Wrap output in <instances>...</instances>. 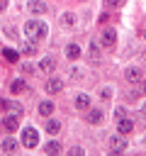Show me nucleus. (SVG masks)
Masks as SVG:
<instances>
[{
    "mask_svg": "<svg viewBox=\"0 0 146 156\" xmlns=\"http://www.w3.org/2000/svg\"><path fill=\"white\" fill-rule=\"evenodd\" d=\"M5 34H7V37H12V39L17 37V32H15V27H12V24H5Z\"/></svg>",
    "mask_w": 146,
    "mask_h": 156,
    "instance_id": "28",
    "label": "nucleus"
},
{
    "mask_svg": "<svg viewBox=\"0 0 146 156\" xmlns=\"http://www.w3.org/2000/svg\"><path fill=\"white\" fill-rule=\"evenodd\" d=\"M141 93L146 95V80H141Z\"/></svg>",
    "mask_w": 146,
    "mask_h": 156,
    "instance_id": "33",
    "label": "nucleus"
},
{
    "mask_svg": "<svg viewBox=\"0 0 146 156\" xmlns=\"http://www.w3.org/2000/svg\"><path fill=\"white\" fill-rule=\"evenodd\" d=\"M24 37L32 39V41H41V39H46V37H49V27H46V22H41V20H27V22H24Z\"/></svg>",
    "mask_w": 146,
    "mask_h": 156,
    "instance_id": "1",
    "label": "nucleus"
},
{
    "mask_svg": "<svg viewBox=\"0 0 146 156\" xmlns=\"http://www.w3.org/2000/svg\"><path fill=\"white\" fill-rule=\"evenodd\" d=\"M7 10V0H0V12H5Z\"/></svg>",
    "mask_w": 146,
    "mask_h": 156,
    "instance_id": "32",
    "label": "nucleus"
},
{
    "mask_svg": "<svg viewBox=\"0 0 146 156\" xmlns=\"http://www.w3.org/2000/svg\"><path fill=\"white\" fill-rule=\"evenodd\" d=\"M61 149H63V146H61L58 139H51V141L44 144V154H61Z\"/></svg>",
    "mask_w": 146,
    "mask_h": 156,
    "instance_id": "15",
    "label": "nucleus"
},
{
    "mask_svg": "<svg viewBox=\"0 0 146 156\" xmlns=\"http://www.w3.org/2000/svg\"><path fill=\"white\" fill-rule=\"evenodd\" d=\"M7 110H10L12 115H17V117H19L22 112H24V107H22V102H15V100H12V102H7Z\"/></svg>",
    "mask_w": 146,
    "mask_h": 156,
    "instance_id": "20",
    "label": "nucleus"
},
{
    "mask_svg": "<svg viewBox=\"0 0 146 156\" xmlns=\"http://www.w3.org/2000/svg\"><path fill=\"white\" fill-rule=\"evenodd\" d=\"M44 88H46V93H49V95H56V93H61V90H63V80H61V78H56V76H51V78L46 80V85H44Z\"/></svg>",
    "mask_w": 146,
    "mask_h": 156,
    "instance_id": "5",
    "label": "nucleus"
},
{
    "mask_svg": "<svg viewBox=\"0 0 146 156\" xmlns=\"http://www.w3.org/2000/svg\"><path fill=\"white\" fill-rule=\"evenodd\" d=\"M85 119H88L90 124H100V122L105 119V112L97 110V107H95V110H88V112H85Z\"/></svg>",
    "mask_w": 146,
    "mask_h": 156,
    "instance_id": "9",
    "label": "nucleus"
},
{
    "mask_svg": "<svg viewBox=\"0 0 146 156\" xmlns=\"http://www.w3.org/2000/svg\"><path fill=\"white\" fill-rule=\"evenodd\" d=\"M88 54H90V58H92V61H100V58H102V56H100V44H90Z\"/></svg>",
    "mask_w": 146,
    "mask_h": 156,
    "instance_id": "21",
    "label": "nucleus"
},
{
    "mask_svg": "<svg viewBox=\"0 0 146 156\" xmlns=\"http://www.w3.org/2000/svg\"><path fill=\"white\" fill-rule=\"evenodd\" d=\"M75 107H78V110H88V107H90V95H85V93L75 95Z\"/></svg>",
    "mask_w": 146,
    "mask_h": 156,
    "instance_id": "16",
    "label": "nucleus"
},
{
    "mask_svg": "<svg viewBox=\"0 0 146 156\" xmlns=\"http://www.w3.org/2000/svg\"><path fill=\"white\" fill-rule=\"evenodd\" d=\"M7 110V100H0V112H5Z\"/></svg>",
    "mask_w": 146,
    "mask_h": 156,
    "instance_id": "31",
    "label": "nucleus"
},
{
    "mask_svg": "<svg viewBox=\"0 0 146 156\" xmlns=\"http://www.w3.org/2000/svg\"><path fill=\"white\" fill-rule=\"evenodd\" d=\"M127 146H129V144H127V136H124V134H112V136H109V151H112V154H124Z\"/></svg>",
    "mask_w": 146,
    "mask_h": 156,
    "instance_id": "3",
    "label": "nucleus"
},
{
    "mask_svg": "<svg viewBox=\"0 0 146 156\" xmlns=\"http://www.w3.org/2000/svg\"><path fill=\"white\" fill-rule=\"evenodd\" d=\"M141 112H144V115H146V102H144V105H141Z\"/></svg>",
    "mask_w": 146,
    "mask_h": 156,
    "instance_id": "34",
    "label": "nucleus"
},
{
    "mask_svg": "<svg viewBox=\"0 0 146 156\" xmlns=\"http://www.w3.org/2000/svg\"><path fill=\"white\" fill-rule=\"evenodd\" d=\"M83 76H85L83 68H71V78H73V80H83Z\"/></svg>",
    "mask_w": 146,
    "mask_h": 156,
    "instance_id": "25",
    "label": "nucleus"
},
{
    "mask_svg": "<svg viewBox=\"0 0 146 156\" xmlns=\"http://www.w3.org/2000/svg\"><path fill=\"white\" fill-rule=\"evenodd\" d=\"M122 117H127V107H114V119H122Z\"/></svg>",
    "mask_w": 146,
    "mask_h": 156,
    "instance_id": "26",
    "label": "nucleus"
},
{
    "mask_svg": "<svg viewBox=\"0 0 146 156\" xmlns=\"http://www.w3.org/2000/svg\"><path fill=\"white\" fill-rule=\"evenodd\" d=\"M66 58H71V61H75V58H80V46H78L75 41H71V44H66Z\"/></svg>",
    "mask_w": 146,
    "mask_h": 156,
    "instance_id": "12",
    "label": "nucleus"
},
{
    "mask_svg": "<svg viewBox=\"0 0 146 156\" xmlns=\"http://www.w3.org/2000/svg\"><path fill=\"white\" fill-rule=\"evenodd\" d=\"M97 95H100V98H102V100H109V98H112V95H114V88H112V85H102V88H100V93H97Z\"/></svg>",
    "mask_w": 146,
    "mask_h": 156,
    "instance_id": "19",
    "label": "nucleus"
},
{
    "mask_svg": "<svg viewBox=\"0 0 146 156\" xmlns=\"http://www.w3.org/2000/svg\"><path fill=\"white\" fill-rule=\"evenodd\" d=\"M10 90H12V93H22V90H27V85H24V80H19V78H17V80H12V83H10Z\"/></svg>",
    "mask_w": 146,
    "mask_h": 156,
    "instance_id": "22",
    "label": "nucleus"
},
{
    "mask_svg": "<svg viewBox=\"0 0 146 156\" xmlns=\"http://www.w3.org/2000/svg\"><path fill=\"white\" fill-rule=\"evenodd\" d=\"M39 115L41 117H51L54 115V102L51 100H41L39 102Z\"/></svg>",
    "mask_w": 146,
    "mask_h": 156,
    "instance_id": "13",
    "label": "nucleus"
},
{
    "mask_svg": "<svg viewBox=\"0 0 146 156\" xmlns=\"http://www.w3.org/2000/svg\"><path fill=\"white\" fill-rule=\"evenodd\" d=\"M0 149H2V154H15V151L19 149V141H17L15 136H7V139H2Z\"/></svg>",
    "mask_w": 146,
    "mask_h": 156,
    "instance_id": "6",
    "label": "nucleus"
},
{
    "mask_svg": "<svg viewBox=\"0 0 146 156\" xmlns=\"http://www.w3.org/2000/svg\"><path fill=\"white\" fill-rule=\"evenodd\" d=\"M122 2H124V0H105V7H107V10H109V7L114 10V7H122Z\"/></svg>",
    "mask_w": 146,
    "mask_h": 156,
    "instance_id": "27",
    "label": "nucleus"
},
{
    "mask_svg": "<svg viewBox=\"0 0 146 156\" xmlns=\"http://www.w3.org/2000/svg\"><path fill=\"white\" fill-rule=\"evenodd\" d=\"M2 127H5L7 132H12V134H15V132H17V127H19V117H17V115H7V117L2 119Z\"/></svg>",
    "mask_w": 146,
    "mask_h": 156,
    "instance_id": "10",
    "label": "nucleus"
},
{
    "mask_svg": "<svg viewBox=\"0 0 146 156\" xmlns=\"http://www.w3.org/2000/svg\"><path fill=\"white\" fill-rule=\"evenodd\" d=\"M49 10V5L44 2V0H29V12H34V15H44Z\"/></svg>",
    "mask_w": 146,
    "mask_h": 156,
    "instance_id": "11",
    "label": "nucleus"
},
{
    "mask_svg": "<svg viewBox=\"0 0 146 156\" xmlns=\"http://www.w3.org/2000/svg\"><path fill=\"white\" fill-rule=\"evenodd\" d=\"M2 56H5V61H10V63H17V61H19V54L12 51V49H2Z\"/></svg>",
    "mask_w": 146,
    "mask_h": 156,
    "instance_id": "18",
    "label": "nucleus"
},
{
    "mask_svg": "<svg viewBox=\"0 0 146 156\" xmlns=\"http://www.w3.org/2000/svg\"><path fill=\"white\" fill-rule=\"evenodd\" d=\"M124 78H127L129 83H141V68H136V66L124 68Z\"/></svg>",
    "mask_w": 146,
    "mask_h": 156,
    "instance_id": "8",
    "label": "nucleus"
},
{
    "mask_svg": "<svg viewBox=\"0 0 146 156\" xmlns=\"http://www.w3.org/2000/svg\"><path fill=\"white\" fill-rule=\"evenodd\" d=\"M36 144H39V132H36L34 127H24V129H22V146L34 149Z\"/></svg>",
    "mask_w": 146,
    "mask_h": 156,
    "instance_id": "2",
    "label": "nucleus"
},
{
    "mask_svg": "<svg viewBox=\"0 0 146 156\" xmlns=\"http://www.w3.org/2000/svg\"><path fill=\"white\" fill-rule=\"evenodd\" d=\"M39 71H41V73H54V71H56V61H54V56H44V58L39 61Z\"/></svg>",
    "mask_w": 146,
    "mask_h": 156,
    "instance_id": "7",
    "label": "nucleus"
},
{
    "mask_svg": "<svg viewBox=\"0 0 146 156\" xmlns=\"http://www.w3.org/2000/svg\"><path fill=\"white\" fill-rule=\"evenodd\" d=\"M144 37H146V32H144Z\"/></svg>",
    "mask_w": 146,
    "mask_h": 156,
    "instance_id": "35",
    "label": "nucleus"
},
{
    "mask_svg": "<svg viewBox=\"0 0 146 156\" xmlns=\"http://www.w3.org/2000/svg\"><path fill=\"white\" fill-rule=\"evenodd\" d=\"M68 154H73V156H83L85 151H83V146H71V151Z\"/></svg>",
    "mask_w": 146,
    "mask_h": 156,
    "instance_id": "29",
    "label": "nucleus"
},
{
    "mask_svg": "<svg viewBox=\"0 0 146 156\" xmlns=\"http://www.w3.org/2000/svg\"><path fill=\"white\" fill-rule=\"evenodd\" d=\"M117 129H119V134H129L134 129V122L127 119V117H122V119H117Z\"/></svg>",
    "mask_w": 146,
    "mask_h": 156,
    "instance_id": "14",
    "label": "nucleus"
},
{
    "mask_svg": "<svg viewBox=\"0 0 146 156\" xmlns=\"http://www.w3.org/2000/svg\"><path fill=\"white\" fill-rule=\"evenodd\" d=\"M100 44H102L105 49H112V46L117 44V32H114V29H105V32L100 34Z\"/></svg>",
    "mask_w": 146,
    "mask_h": 156,
    "instance_id": "4",
    "label": "nucleus"
},
{
    "mask_svg": "<svg viewBox=\"0 0 146 156\" xmlns=\"http://www.w3.org/2000/svg\"><path fill=\"white\" fill-rule=\"evenodd\" d=\"M22 71H24V73H32L34 66H32V63H22Z\"/></svg>",
    "mask_w": 146,
    "mask_h": 156,
    "instance_id": "30",
    "label": "nucleus"
},
{
    "mask_svg": "<svg viewBox=\"0 0 146 156\" xmlns=\"http://www.w3.org/2000/svg\"><path fill=\"white\" fill-rule=\"evenodd\" d=\"M22 51H24V54H34V51H36V44L29 39V41H24V44H22Z\"/></svg>",
    "mask_w": 146,
    "mask_h": 156,
    "instance_id": "24",
    "label": "nucleus"
},
{
    "mask_svg": "<svg viewBox=\"0 0 146 156\" xmlns=\"http://www.w3.org/2000/svg\"><path fill=\"white\" fill-rule=\"evenodd\" d=\"M61 22H63L66 27H73V24H75V15H73V12H63V17H61Z\"/></svg>",
    "mask_w": 146,
    "mask_h": 156,
    "instance_id": "23",
    "label": "nucleus"
},
{
    "mask_svg": "<svg viewBox=\"0 0 146 156\" xmlns=\"http://www.w3.org/2000/svg\"><path fill=\"white\" fill-rule=\"evenodd\" d=\"M58 129H61V122L46 117V132H49V134H58Z\"/></svg>",
    "mask_w": 146,
    "mask_h": 156,
    "instance_id": "17",
    "label": "nucleus"
}]
</instances>
